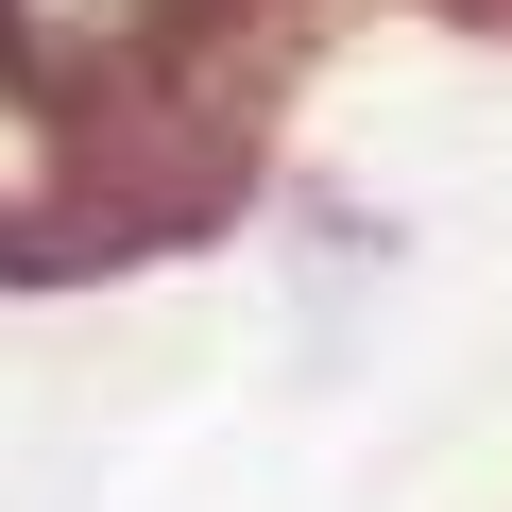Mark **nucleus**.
<instances>
[{
  "label": "nucleus",
  "instance_id": "obj_1",
  "mask_svg": "<svg viewBox=\"0 0 512 512\" xmlns=\"http://www.w3.org/2000/svg\"><path fill=\"white\" fill-rule=\"evenodd\" d=\"M154 18H171V0H0V35H18L35 69H120Z\"/></svg>",
  "mask_w": 512,
  "mask_h": 512
}]
</instances>
